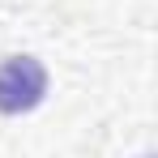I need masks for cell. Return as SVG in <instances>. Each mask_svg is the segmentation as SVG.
<instances>
[{
	"label": "cell",
	"instance_id": "cell-1",
	"mask_svg": "<svg viewBox=\"0 0 158 158\" xmlns=\"http://www.w3.org/2000/svg\"><path fill=\"white\" fill-rule=\"evenodd\" d=\"M52 73L39 56L17 52L0 60V115H30L34 107L47 103Z\"/></svg>",
	"mask_w": 158,
	"mask_h": 158
}]
</instances>
